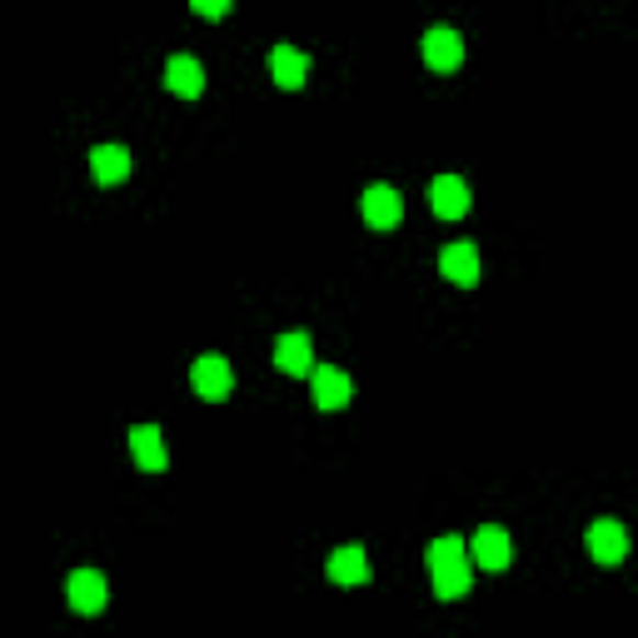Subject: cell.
Returning <instances> with one entry per match:
<instances>
[{"label": "cell", "instance_id": "9a60e30c", "mask_svg": "<svg viewBox=\"0 0 638 638\" xmlns=\"http://www.w3.org/2000/svg\"><path fill=\"white\" fill-rule=\"evenodd\" d=\"M275 365L284 369V374H310L314 369V349H310V335H300V329H294V335H280L275 339Z\"/></svg>", "mask_w": 638, "mask_h": 638}, {"label": "cell", "instance_id": "30bf717a", "mask_svg": "<svg viewBox=\"0 0 638 638\" xmlns=\"http://www.w3.org/2000/svg\"><path fill=\"white\" fill-rule=\"evenodd\" d=\"M131 455H135V464H141L145 474H165V464H170L165 434L155 429V424H135V429H131Z\"/></svg>", "mask_w": 638, "mask_h": 638}, {"label": "cell", "instance_id": "7c38bea8", "mask_svg": "<svg viewBox=\"0 0 638 638\" xmlns=\"http://www.w3.org/2000/svg\"><path fill=\"white\" fill-rule=\"evenodd\" d=\"M429 205L439 220H464L469 215V184L459 180V175H439V180L429 184Z\"/></svg>", "mask_w": 638, "mask_h": 638}, {"label": "cell", "instance_id": "7a4b0ae2", "mask_svg": "<svg viewBox=\"0 0 638 638\" xmlns=\"http://www.w3.org/2000/svg\"><path fill=\"white\" fill-rule=\"evenodd\" d=\"M190 390L200 394V400H225L230 390H235V369H230L225 355H200L195 365H190Z\"/></svg>", "mask_w": 638, "mask_h": 638}, {"label": "cell", "instance_id": "2e32d148", "mask_svg": "<svg viewBox=\"0 0 638 638\" xmlns=\"http://www.w3.org/2000/svg\"><path fill=\"white\" fill-rule=\"evenodd\" d=\"M90 175H96V184H120L131 175V150L125 145H96L90 150Z\"/></svg>", "mask_w": 638, "mask_h": 638}, {"label": "cell", "instance_id": "ba28073f", "mask_svg": "<svg viewBox=\"0 0 638 638\" xmlns=\"http://www.w3.org/2000/svg\"><path fill=\"white\" fill-rule=\"evenodd\" d=\"M439 270H444V280H449V284H459V290H474V284H479V249L469 245V239L444 245Z\"/></svg>", "mask_w": 638, "mask_h": 638}, {"label": "cell", "instance_id": "3957f363", "mask_svg": "<svg viewBox=\"0 0 638 638\" xmlns=\"http://www.w3.org/2000/svg\"><path fill=\"white\" fill-rule=\"evenodd\" d=\"M464 549H469V563H479V569H489V573H504L508 559H514V544H508V534L499 529V524L474 529V539H469Z\"/></svg>", "mask_w": 638, "mask_h": 638}, {"label": "cell", "instance_id": "8992f818", "mask_svg": "<svg viewBox=\"0 0 638 638\" xmlns=\"http://www.w3.org/2000/svg\"><path fill=\"white\" fill-rule=\"evenodd\" d=\"M310 394H314V404H320V410H345L349 394H355V384H349L345 369L320 365V369H310Z\"/></svg>", "mask_w": 638, "mask_h": 638}, {"label": "cell", "instance_id": "5bb4252c", "mask_svg": "<svg viewBox=\"0 0 638 638\" xmlns=\"http://www.w3.org/2000/svg\"><path fill=\"white\" fill-rule=\"evenodd\" d=\"M270 76L280 90H300L304 76H310V55L294 51V45H275L270 51Z\"/></svg>", "mask_w": 638, "mask_h": 638}, {"label": "cell", "instance_id": "9c48e42d", "mask_svg": "<svg viewBox=\"0 0 638 638\" xmlns=\"http://www.w3.org/2000/svg\"><path fill=\"white\" fill-rule=\"evenodd\" d=\"M459 60H464V41H459V31H449V25L424 31V66L429 70H459Z\"/></svg>", "mask_w": 638, "mask_h": 638}, {"label": "cell", "instance_id": "5b68a950", "mask_svg": "<svg viewBox=\"0 0 638 638\" xmlns=\"http://www.w3.org/2000/svg\"><path fill=\"white\" fill-rule=\"evenodd\" d=\"M589 553H594L604 569H614V563L628 559V529L618 519H598L589 524Z\"/></svg>", "mask_w": 638, "mask_h": 638}, {"label": "cell", "instance_id": "8fae6325", "mask_svg": "<svg viewBox=\"0 0 638 638\" xmlns=\"http://www.w3.org/2000/svg\"><path fill=\"white\" fill-rule=\"evenodd\" d=\"M66 594H70V608H76V614H100V608H105V598H110L105 573L76 569V573H70V584H66Z\"/></svg>", "mask_w": 638, "mask_h": 638}, {"label": "cell", "instance_id": "4fadbf2b", "mask_svg": "<svg viewBox=\"0 0 638 638\" xmlns=\"http://www.w3.org/2000/svg\"><path fill=\"white\" fill-rule=\"evenodd\" d=\"M165 86H170L180 100H200V90H205V70H200L195 55H170V60H165Z\"/></svg>", "mask_w": 638, "mask_h": 638}, {"label": "cell", "instance_id": "6da1fadb", "mask_svg": "<svg viewBox=\"0 0 638 638\" xmlns=\"http://www.w3.org/2000/svg\"><path fill=\"white\" fill-rule=\"evenodd\" d=\"M429 579H434V598H444V604H455V598L469 594V584H474V563H469V549L459 534H444V539L429 544Z\"/></svg>", "mask_w": 638, "mask_h": 638}, {"label": "cell", "instance_id": "277c9868", "mask_svg": "<svg viewBox=\"0 0 638 638\" xmlns=\"http://www.w3.org/2000/svg\"><path fill=\"white\" fill-rule=\"evenodd\" d=\"M359 210H365V225L369 230H394L404 215V200L394 184H369L365 200H359Z\"/></svg>", "mask_w": 638, "mask_h": 638}, {"label": "cell", "instance_id": "52a82bcc", "mask_svg": "<svg viewBox=\"0 0 638 638\" xmlns=\"http://www.w3.org/2000/svg\"><path fill=\"white\" fill-rule=\"evenodd\" d=\"M325 573H329V584H339V589H359V584H369V553L359 549V544H345V549H335L329 553V563H325Z\"/></svg>", "mask_w": 638, "mask_h": 638}, {"label": "cell", "instance_id": "e0dca14e", "mask_svg": "<svg viewBox=\"0 0 638 638\" xmlns=\"http://www.w3.org/2000/svg\"><path fill=\"white\" fill-rule=\"evenodd\" d=\"M195 5V15H205V21H225V11H230V0H190Z\"/></svg>", "mask_w": 638, "mask_h": 638}]
</instances>
